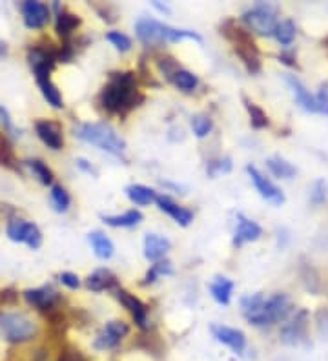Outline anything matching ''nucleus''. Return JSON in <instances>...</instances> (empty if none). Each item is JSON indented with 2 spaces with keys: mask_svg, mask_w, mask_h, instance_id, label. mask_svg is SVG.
<instances>
[{
  "mask_svg": "<svg viewBox=\"0 0 328 361\" xmlns=\"http://www.w3.org/2000/svg\"><path fill=\"white\" fill-rule=\"evenodd\" d=\"M241 310L250 325L270 326L288 317L292 312V301L283 292H277L270 298H265L261 292H257L241 300Z\"/></svg>",
  "mask_w": 328,
  "mask_h": 361,
  "instance_id": "nucleus-1",
  "label": "nucleus"
},
{
  "mask_svg": "<svg viewBox=\"0 0 328 361\" xmlns=\"http://www.w3.org/2000/svg\"><path fill=\"white\" fill-rule=\"evenodd\" d=\"M142 101V95L137 92L133 73H114L109 82L101 93V102L111 114H126L137 102Z\"/></svg>",
  "mask_w": 328,
  "mask_h": 361,
  "instance_id": "nucleus-2",
  "label": "nucleus"
},
{
  "mask_svg": "<svg viewBox=\"0 0 328 361\" xmlns=\"http://www.w3.org/2000/svg\"><path fill=\"white\" fill-rule=\"evenodd\" d=\"M75 135L79 137L80 141L90 142V145L108 152V154L121 155L126 152V142L117 132H115L109 124L104 123H84L75 128Z\"/></svg>",
  "mask_w": 328,
  "mask_h": 361,
  "instance_id": "nucleus-3",
  "label": "nucleus"
},
{
  "mask_svg": "<svg viewBox=\"0 0 328 361\" xmlns=\"http://www.w3.org/2000/svg\"><path fill=\"white\" fill-rule=\"evenodd\" d=\"M135 33L145 44H161V42H179L183 39H193L201 42V35H197L195 31L175 30V27L166 26V24L157 23L153 18H140L135 24Z\"/></svg>",
  "mask_w": 328,
  "mask_h": 361,
  "instance_id": "nucleus-4",
  "label": "nucleus"
},
{
  "mask_svg": "<svg viewBox=\"0 0 328 361\" xmlns=\"http://www.w3.org/2000/svg\"><path fill=\"white\" fill-rule=\"evenodd\" d=\"M0 332L6 341L20 345L35 338L37 325L24 314H0Z\"/></svg>",
  "mask_w": 328,
  "mask_h": 361,
  "instance_id": "nucleus-5",
  "label": "nucleus"
},
{
  "mask_svg": "<svg viewBox=\"0 0 328 361\" xmlns=\"http://www.w3.org/2000/svg\"><path fill=\"white\" fill-rule=\"evenodd\" d=\"M277 13H279L277 6L261 2V4H255L254 8L246 9L245 13H243V23L254 33H257V35H274V31H276L277 24H279Z\"/></svg>",
  "mask_w": 328,
  "mask_h": 361,
  "instance_id": "nucleus-6",
  "label": "nucleus"
},
{
  "mask_svg": "<svg viewBox=\"0 0 328 361\" xmlns=\"http://www.w3.org/2000/svg\"><path fill=\"white\" fill-rule=\"evenodd\" d=\"M306 326H308V312L306 310H298L290 322H286L281 326V341L284 345H290V347L303 343L306 339Z\"/></svg>",
  "mask_w": 328,
  "mask_h": 361,
  "instance_id": "nucleus-7",
  "label": "nucleus"
},
{
  "mask_svg": "<svg viewBox=\"0 0 328 361\" xmlns=\"http://www.w3.org/2000/svg\"><path fill=\"white\" fill-rule=\"evenodd\" d=\"M8 235L11 241L26 243L28 247L33 248V250L42 245V233H40V230L33 223H28L24 219L9 221Z\"/></svg>",
  "mask_w": 328,
  "mask_h": 361,
  "instance_id": "nucleus-8",
  "label": "nucleus"
},
{
  "mask_svg": "<svg viewBox=\"0 0 328 361\" xmlns=\"http://www.w3.org/2000/svg\"><path fill=\"white\" fill-rule=\"evenodd\" d=\"M128 334H130V326H128L126 323L109 322L106 323L104 329L97 334L95 341H93V347H95L97 350H108V348L117 347Z\"/></svg>",
  "mask_w": 328,
  "mask_h": 361,
  "instance_id": "nucleus-9",
  "label": "nucleus"
},
{
  "mask_svg": "<svg viewBox=\"0 0 328 361\" xmlns=\"http://www.w3.org/2000/svg\"><path fill=\"white\" fill-rule=\"evenodd\" d=\"M246 172H248L250 179H252L254 186L257 188L259 194H261V197H265L268 203L276 204V207H281L284 203V194L281 192V188H277L268 177L262 176L257 168L250 164V166H246Z\"/></svg>",
  "mask_w": 328,
  "mask_h": 361,
  "instance_id": "nucleus-10",
  "label": "nucleus"
},
{
  "mask_svg": "<svg viewBox=\"0 0 328 361\" xmlns=\"http://www.w3.org/2000/svg\"><path fill=\"white\" fill-rule=\"evenodd\" d=\"M210 331L219 343H224L226 347L232 348L233 353L243 354V350L246 347V338L239 329H232V326L224 325H212Z\"/></svg>",
  "mask_w": 328,
  "mask_h": 361,
  "instance_id": "nucleus-11",
  "label": "nucleus"
},
{
  "mask_svg": "<svg viewBox=\"0 0 328 361\" xmlns=\"http://www.w3.org/2000/svg\"><path fill=\"white\" fill-rule=\"evenodd\" d=\"M284 82L288 84L290 90H292V93H293V97H296V102L301 106L303 110L308 111V114H317V102H315V95H312L310 90H306V86L298 79V77L284 73Z\"/></svg>",
  "mask_w": 328,
  "mask_h": 361,
  "instance_id": "nucleus-12",
  "label": "nucleus"
},
{
  "mask_svg": "<svg viewBox=\"0 0 328 361\" xmlns=\"http://www.w3.org/2000/svg\"><path fill=\"white\" fill-rule=\"evenodd\" d=\"M115 294H117V300L130 310V314L133 316L137 325H139L140 329H148V307H146L139 298H135V295L130 294V292L126 290H117Z\"/></svg>",
  "mask_w": 328,
  "mask_h": 361,
  "instance_id": "nucleus-13",
  "label": "nucleus"
},
{
  "mask_svg": "<svg viewBox=\"0 0 328 361\" xmlns=\"http://www.w3.org/2000/svg\"><path fill=\"white\" fill-rule=\"evenodd\" d=\"M22 15H24V24L31 30L44 27L49 20V8L42 2H24L22 4Z\"/></svg>",
  "mask_w": 328,
  "mask_h": 361,
  "instance_id": "nucleus-14",
  "label": "nucleus"
},
{
  "mask_svg": "<svg viewBox=\"0 0 328 361\" xmlns=\"http://www.w3.org/2000/svg\"><path fill=\"white\" fill-rule=\"evenodd\" d=\"M28 59H30L33 71H35V77H49V73L55 68V62H57V55H53L42 48H31L28 53Z\"/></svg>",
  "mask_w": 328,
  "mask_h": 361,
  "instance_id": "nucleus-15",
  "label": "nucleus"
},
{
  "mask_svg": "<svg viewBox=\"0 0 328 361\" xmlns=\"http://www.w3.org/2000/svg\"><path fill=\"white\" fill-rule=\"evenodd\" d=\"M24 298L30 305L37 307L39 310H49L61 301V295L57 292L49 288V286H42V288H35V290H26Z\"/></svg>",
  "mask_w": 328,
  "mask_h": 361,
  "instance_id": "nucleus-16",
  "label": "nucleus"
},
{
  "mask_svg": "<svg viewBox=\"0 0 328 361\" xmlns=\"http://www.w3.org/2000/svg\"><path fill=\"white\" fill-rule=\"evenodd\" d=\"M237 228H236V235H233V245L236 247H241V245H245V243L250 241H257L261 238V226L255 223V221L248 219L245 216H237Z\"/></svg>",
  "mask_w": 328,
  "mask_h": 361,
  "instance_id": "nucleus-17",
  "label": "nucleus"
},
{
  "mask_svg": "<svg viewBox=\"0 0 328 361\" xmlns=\"http://www.w3.org/2000/svg\"><path fill=\"white\" fill-rule=\"evenodd\" d=\"M37 135L40 137V141L44 145H48L51 150H61L64 141H62V130L57 123L51 121H39L35 124Z\"/></svg>",
  "mask_w": 328,
  "mask_h": 361,
  "instance_id": "nucleus-18",
  "label": "nucleus"
},
{
  "mask_svg": "<svg viewBox=\"0 0 328 361\" xmlns=\"http://www.w3.org/2000/svg\"><path fill=\"white\" fill-rule=\"evenodd\" d=\"M155 203L159 204V208H161L162 212H166L168 216H170L175 223H179L181 226H188L193 221L192 212H190L188 208H183L177 203H174L168 195H157Z\"/></svg>",
  "mask_w": 328,
  "mask_h": 361,
  "instance_id": "nucleus-19",
  "label": "nucleus"
},
{
  "mask_svg": "<svg viewBox=\"0 0 328 361\" xmlns=\"http://www.w3.org/2000/svg\"><path fill=\"white\" fill-rule=\"evenodd\" d=\"M170 239L157 235V233H148L145 238V256L150 261H159L166 256L170 250Z\"/></svg>",
  "mask_w": 328,
  "mask_h": 361,
  "instance_id": "nucleus-20",
  "label": "nucleus"
},
{
  "mask_svg": "<svg viewBox=\"0 0 328 361\" xmlns=\"http://www.w3.org/2000/svg\"><path fill=\"white\" fill-rule=\"evenodd\" d=\"M117 283V278H115L114 272H109L108 269H99L93 274H90L86 279V285L90 290L93 292H102L106 288H111V286Z\"/></svg>",
  "mask_w": 328,
  "mask_h": 361,
  "instance_id": "nucleus-21",
  "label": "nucleus"
},
{
  "mask_svg": "<svg viewBox=\"0 0 328 361\" xmlns=\"http://www.w3.org/2000/svg\"><path fill=\"white\" fill-rule=\"evenodd\" d=\"M90 243H92L93 252H95L97 257H101V259H109V257L114 256V243L109 241V238L106 233L102 232H92L87 235Z\"/></svg>",
  "mask_w": 328,
  "mask_h": 361,
  "instance_id": "nucleus-22",
  "label": "nucleus"
},
{
  "mask_svg": "<svg viewBox=\"0 0 328 361\" xmlns=\"http://www.w3.org/2000/svg\"><path fill=\"white\" fill-rule=\"evenodd\" d=\"M126 195L130 197L131 203L139 204V207H146L157 199V194L145 185H130L126 188Z\"/></svg>",
  "mask_w": 328,
  "mask_h": 361,
  "instance_id": "nucleus-23",
  "label": "nucleus"
},
{
  "mask_svg": "<svg viewBox=\"0 0 328 361\" xmlns=\"http://www.w3.org/2000/svg\"><path fill=\"white\" fill-rule=\"evenodd\" d=\"M102 221L106 225L115 226V228H130V226L139 225L142 221V214L139 210H128L123 216H104Z\"/></svg>",
  "mask_w": 328,
  "mask_h": 361,
  "instance_id": "nucleus-24",
  "label": "nucleus"
},
{
  "mask_svg": "<svg viewBox=\"0 0 328 361\" xmlns=\"http://www.w3.org/2000/svg\"><path fill=\"white\" fill-rule=\"evenodd\" d=\"M267 166L268 170H270L276 177H279V179H292V177L298 173V168L293 166L292 163H288L286 159L279 157V155L268 159Z\"/></svg>",
  "mask_w": 328,
  "mask_h": 361,
  "instance_id": "nucleus-25",
  "label": "nucleus"
},
{
  "mask_svg": "<svg viewBox=\"0 0 328 361\" xmlns=\"http://www.w3.org/2000/svg\"><path fill=\"white\" fill-rule=\"evenodd\" d=\"M37 82H39L40 92H42L44 99L48 101V104H51L53 108H62V106H64L61 92H59L57 86L51 82L49 77H37Z\"/></svg>",
  "mask_w": 328,
  "mask_h": 361,
  "instance_id": "nucleus-26",
  "label": "nucleus"
},
{
  "mask_svg": "<svg viewBox=\"0 0 328 361\" xmlns=\"http://www.w3.org/2000/svg\"><path fill=\"white\" fill-rule=\"evenodd\" d=\"M233 283L226 278H215L210 285V292L214 295V300L221 305L230 303V298H232Z\"/></svg>",
  "mask_w": 328,
  "mask_h": 361,
  "instance_id": "nucleus-27",
  "label": "nucleus"
},
{
  "mask_svg": "<svg viewBox=\"0 0 328 361\" xmlns=\"http://www.w3.org/2000/svg\"><path fill=\"white\" fill-rule=\"evenodd\" d=\"M80 26V18L73 13H68V11H59L57 15V24H55V30L61 37H70L77 27Z\"/></svg>",
  "mask_w": 328,
  "mask_h": 361,
  "instance_id": "nucleus-28",
  "label": "nucleus"
},
{
  "mask_svg": "<svg viewBox=\"0 0 328 361\" xmlns=\"http://www.w3.org/2000/svg\"><path fill=\"white\" fill-rule=\"evenodd\" d=\"M296 35H298V27H296V24H293L292 20H283V23L277 24L276 31H274V37H276V39L279 40V44L283 46L292 44Z\"/></svg>",
  "mask_w": 328,
  "mask_h": 361,
  "instance_id": "nucleus-29",
  "label": "nucleus"
},
{
  "mask_svg": "<svg viewBox=\"0 0 328 361\" xmlns=\"http://www.w3.org/2000/svg\"><path fill=\"white\" fill-rule=\"evenodd\" d=\"M0 164L9 170H17L18 164H17V157H15V152L11 148V142L8 141V137L2 133L0 135Z\"/></svg>",
  "mask_w": 328,
  "mask_h": 361,
  "instance_id": "nucleus-30",
  "label": "nucleus"
},
{
  "mask_svg": "<svg viewBox=\"0 0 328 361\" xmlns=\"http://www.w3.org/2000/svg\"><path fill=\"white\" fill-rule=\"evenodd\" d=\"M245 106H246V110H248L250 121H252V126H254V128H257V130L267 128L268 124H270V119H268V115L262 111V108H259L255 102L248 101L246 97H245Z\"/></svg>",
  "mask_w": 328,
  "mask_h": 361,
  "instance_id": "nucleus-31",
  "label": "nucleus"
},
{
  "mask_svg": "<svg viewBox=\"0 0 328 361\" xmlns=\"http://www.w3.org/2000/svg\"><path fill=\"white\" fill-rule=\"evenodd\" d=\"M171 82L179 90H183V92H193L197 88V84H199V79H197V75H193L192 71L179 70L174 75Z\"/></svg>",
  "mask_w": 328,
  "mask_h": 361,
  "instance_id": "nucleus-32",
  "label": "nucleus"
},
{
  "mask_svg": "<svg viewBox=\"0 0 328 361\" xmlns=\"http://www.w3.org/2000/svg\"><path fill=\"white\" fill-rule=\"evenodd\" d=\"M51 203H53V208L57 212H66L68 208H70V194L66 192V188H62L61 185H53L51 188Z\"/></svg>",
  "mask_w": 328,
  "mask_h": 361,
  "instance_id": "nucleus-33",
  "label": "nucleus"
},
{
  "mask_svg": "<svg viewBox=\"0 0 328 361\" xmlns=\"http://www.w3.org/2000/svg\"><path fill=\"white\" fill-rule=\"evenodd\" d=\"M171 272H174V270H171L170 261H159V263L153 264L152 269L148 270V274H146L145 285L155 283L159 278H161V276H168V274H171Z\"/></svg>",
  "mask_w": 328,
  "mask_h": 361,
  "instance_id": "nucleus-34",
  "label": "nucleus"
},
{
  "mask_svg": "<svg viewBox=\"0 0 328 361\" xmlns=\"http://www.w3.org/2000/svg\"><path fill=\"white\" fill-rule=\"evenodd\" d=\"M192 128H193V133H195L199 139H202V137H206L212 132L214 123H212V119L208 117V115H195V117L192 119Z\"/></svg>",
  "mask_w": 328,
  "mask_h": 361,
  "instance_id": "nucleus-35",
  "label": "nucleus"
},
{
  "mask_svg": "<svg viewBox=\"0 0 328 361\" xmlns=\"http://www.w3.org/2000/svg\"><path fill=\"white\" fill-rule=\"evenodd\" d=\"M30 168L33 170V173L39 177V180L42 183V185H46V186L51 185L53 172L48 168V164H44L42 161H39V159H33V161H30Z\"/></svg>",
  "mask_w": 328,
  "mask_h": 361,
  "instance_id": "nucleus-36",
  "label": "nucleus"
},
{
  "mask_svg": "<svg viewBox=\"0 0 328 361\" xmlns=\"http://www.w3.org/2000/svg\"><path fill=\"white\" fill-rule=\"evenodd\" d=\"M106 40H109L119 51H130L131 49L130 37H126L121 31H109V33H106Z\"/></svg>",
  "mask_w": 328,
  "mask_h": 361,
  "instance_id": "nucleus-37",
  "label": "nucleus"
},
{
  "mask_svg": "<svg viewBox=\"0 0 328 361\" xmlns=\"http://www.w3.org/2000/svg\"><path fill=\"white\" fill-rule=\"evenodd\" d=\"M324 199H327V185H324V180H315L314 186H312V194H310V201L312 204H321L324 203Z\"/></svg>",
  "mask_w": 328,
  "mask_h": 361,
  "instance_id": "nucleus-38",
  "label": "nucleus"
},
{
  "mask_svg": "<svg viewBox=\"0 0 328 361\" xmlns=\"http://www.w3.org/2000/svg\"><path fill=\"white\" fill-rule=\"evenodd\" d=\"M315 102H317V114L328 115V82L321 84L320 92L315 95Z\"/></svg>",
  "mask_w": 328,
  "mask_h": 361,
  "instance_id": "nucleus-39",
  "label": "nucleus"
},
{
  "mask_svg": "<svg viewBox=\"0 0 328 361\" xmlns=\"http://www.w3.org/2000/svg\"><path fill=\"white\" fill-rule=\"evenodd\" d=\"M232 170V161L230 159H221V161H212L210 164H208V173L210 176H217V173L221 172H230Z\"/></svg>",
  "mask_w": 328,
  "mask_h": 361,
  "instance_id": "nucleus-40",
  "label": "nucleus"
},
{
  "mask_svg": "<svg viewBox=\"0 0 328 361\" xmlns=\"http://www.w3.org/2000/svg\"><path fill=\"white\" fill-rule=\"evenodd\" d=\"M159 68H161V71L164 73V75L168 77V79H174V75L177 73V71L181 70L179 66H177V62L174 61V59H161L159 61Z\"/></svg>",
  "mask_w": 328,
  "mask_h": 361,
  "instance_id": "nucleus-41",
  "label": "nucleus"
},
{
  "mask_svg": "<svg viewBox=\"0 0 328 361\" xmlns=\"http://www.w3.org/2000/svg\"><path fill=\"white\" fill-rule=\"evenodd\" d=\"M59 278H61V281L64 283L68 288H71V290H75V288H79V286H80L79 276H77V274H73V272H62Z\"/></svg>",
  "mask_w": 328,
  "mask_h": 361,
  "instance_id": "nucleus-42",
  "label": "nucleus"
},
{
  "mask_svg": "<svg viewBox=\"0 0 328 361\" xmlns=\"http://www.w3.org/2000/svg\"><path fill=\"white\" fill-rule=\"evenodd\" d=\"M315 319H317V329L323 336H328V310L321 309L315 314Z\"/></svg>",
  "mask_w": 328,
  "mask_h": 361,
  "instance_id": "nucleus-43",
  "label": "nucleus"
},
{
  "mask_svg": "<svg viewBox=\"0 0 328 361\" xmlns=\"http://www.w3.org/2000/svg\"><path fill=\"white\" fill-rule=\"evenodd\" d=\"M0 123H2V126H4L6 132L15 133V126H13V123H11V117H9L8 110H6L4 106H0Z\"/></svg>",
  "mask_w": 328,
  "mask_h": 361,
  "instance_id": "nucleus-44",
  "label": "nucleus"
},
{
  "mask_svg": "<svg viewBox=\"0 0 328 361\" xmlns=\"http://www.w3.org/2000/svg\"><path fill=\"white\" fill-rule=\"evenodd\" d=\"M62 361H87L79 350H66L64 356H62Z\"/></svg>",
  "mask_w": 328,
  "mask_h": 361,
  "instance_id": "nucleus-45",
  "label": "nucleus"
},
{
  "mask_svg": "<svg viewBox=\"0 0 328 361\" xmlns=\"http://www.w3.org/2000/svg\"><path fill=\"white\" fill-rule=\"evenodd\" d=\"M279 61H283L284 64H288V66L292 68H298V61H296V53H281L279 55Z\"/></svg>",
  "mask_w": 328,
  "mask_h": 361,
  "instance_id": "nucleus-46",
  "label": "nucleus"
},
{
  "mask_svg": "<svg viewBox=\"0 0 328 361\" xmlns=\"http://www.w3.org/2000/svg\"><path fill=\"white\" fill-rule=\"evenodd\" d=\"M0 300L4 301V303H15L17 301V294H15V290L8 288V290L0 292Z\"/></svg>",
  "mask_w": 328,
  "mask_h": 361,
  "instance_id": "nucleus-47",
  "label": "nucleus"
},
{
  "mask_svg": "<svg viewBox=\"0 0 328 361\" xmlns=\"http://www.w3.org/2000/svg\"><path fill=\"white\" fill-rule=\"evenodd\" d=\"M77 166H79V168H83L84 172H87V173H93V176H99V172H97L95 168H93L92 164L87 163V161H84V159H79V161H77Z\"/></svg>",
  "mask_w": 328,
  "mask_h": 361,
  "instance_id": "nucleus-48",
  "label": "nucleus"
},
{
  "mask_svg": "<svg viewBox=\"0 0 328 361\" xmlns=\"http://www.w3.org/2000/svg\"><path fill=\"white\" fill-rule=\"evenodd\" d=\"M153 6H155V8L159 9V11H162V13H170V9L166 8V6H162V4H159V2H153Z\"/></svg>",
  "mask_w": 328,
  "mask_h": 361,
  "instance_id": "nucleus-49",
  "label": "nucleus"
},
{
  "mask_svg": "<svg viewBox=\"0 0 328 361\" xmlns=\"http://www.w3.org/2000/svg\"><path fill=\"white\" fill-rule=\"evenodd\" d=\"M6 53H8V46H6L4 42L0 40V57H4Z\"/></svg>",
  "mask_w": 328,
  "mask_h": 361,
  "instance_id": "nucleus-50",
  "label": "nucleus"
},
{
  "mask_svg": "<svg viewBox=\"0 0 328 361\" xmlns=\"http://www.w3.org/2000/svg\"><path fill=\"white\" fill-rule=\"evenodd\" d=\"M324 44H327V48H328V39H327V40H324Z\"/></svg>",
  "mask_w": 328,
  "mask_h": 361,
  "instance_id": "nucleus-51",
  "label": "nucleus"
}]
</instances>
